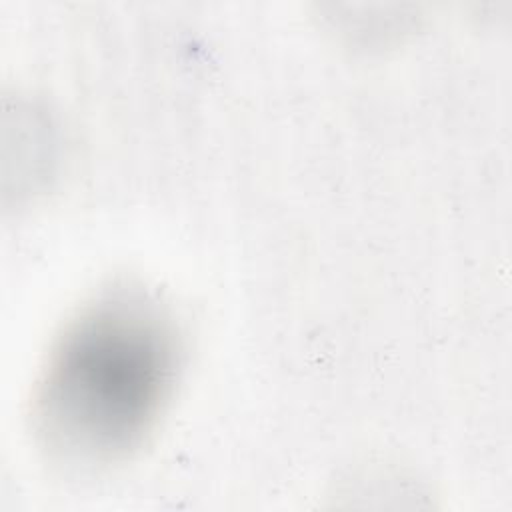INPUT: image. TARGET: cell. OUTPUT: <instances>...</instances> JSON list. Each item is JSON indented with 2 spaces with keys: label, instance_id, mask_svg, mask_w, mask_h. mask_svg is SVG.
<instances>
[{
  "label": "cell",
  "instance_id": "6da1fadb",
  "mask_svg": "<svg viewBox=\"0 0 512 512\" xmlns=\"http://www.w3.org/2000/svg\"><path fill=\"white\" fill-rule=\"evenodd\" d=\"M180 364V332L158 298L134 286L100 292L62 326L38 372L36 444L76 472L126 460L156 430Z\"/></svg>",
  "mask_w": 512,
  "mask_h": 512
}]
</instances>
